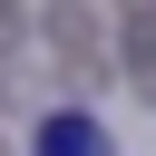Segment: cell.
<instances>
[{"mask_svg": "<svg viewBox=\"0 0 156 156\" xmlns=\"http://www.w3.org/2000/svg\"><path fill=\"white\" fill-rule=\"evenodd\" d=\"M29 156H117V146H107L98 117H68V107H58V117H39V146H29Z\"/></svg>", "mask_w": 156, "mask_h": 156, "instance_id": "obj_1", "label": "cell"}, {"mask_svg": "<svg viewBox=\"0 0 156 156\" xmlns=\"http://www.w3.org/2000/svg\"><path fill=\"white\" fill-rule=\"evenodd\" d=\"M49 39H58V49H68V68H88V58H98V39H107V29H98V10H58V20H49Z\"/></svg>", "mask_w": 156, "mask_h": 156, "instance_id": "obj_2", "label": "cell"}, {"mask_svg": "<svg viewBox=\"0 0 156 156\" xmlns=\"http://www.w3.org/2000/svg\"><path fill=\"white\" fill-rule=\"evenodd\" d=\"M20 39H29V20H20V10H0V58H10Z\"/></svg>", "mask_w": 156, "mask_h": 156, "instance_id": "obj_3", "label": "cell"}]
</instances>
